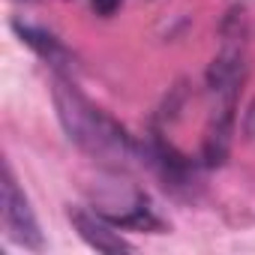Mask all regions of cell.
Here are the masks:
<instances>
[{
	"label": "cell",
	"instance_id": "cell-2",
	"mask_svg": "<svg viewBox=\"0 0 255 255\" xmlns=\"http://www.w3.org/2000/svg\"><path fill=\"white\" fill-rule=\"evenodd\" d=\"M3 225H6V234L18 246L42 249V231H39L36 213L9 168H3Z\"/></svg>",
	"mask_w": 255,
	"mask_h": 255
},
{
	"label": "cell",
	"instance_id": "cell-3",
	"mask_svg": "<svg viewBox=\"0 0 255 255\" xmlns=\"http://www.w3.org/2000/svg\"><path fill=\"white\" fill-rule=\"evenodd\" d=\"M69 219H72L75 231L81 234V240L87 246H93L96 252H108V255H114V252H132V243L126 240L117 231V225L108 222L99 210L75 207V210H69Z\"/></svg>",
	"mask_w": 255,
	"mask_h": 255
},
{
	"label": "cell",
	"instance_id": "cell-1",
	"mask_svg": "<svg viewBox=\"0 0 255 255\" xmlns=\"http://www.w3.org/2000/svg\"><path fill=\"white\" fill-rule=\"evenodd\" d=\"M54 105H57V117L63 123L66 135L93 159H99L111 168H126V165L144 162V144H138L111 114L96 108L75 84L57 78L54 81Z\"/></svg>",
	"mask_w": 255,
	"mask_h": 255
},
{
	"label": "cell",
	"instance_id": "cell-6",
	"mask_svg": "<svg viewBox=\"0 0 255 255\" xmlns=\"http://www.w3.org/2000/svg\"><path fill=\"white\" fill-rule=\"evenodd\" d=\"M120 3L123 0H93V12H99V15H114L117 9H120Z\"/></svg>",
	"mask_w": 255,
	"mask_h": 255
},
{
	"label": "cell",
	"instance_id": "cell-4",
	"mask_svg": "<svg viewBox=\"0 0 255 255\" xmlns=\"http://www.w3.org/2000/svg\"><path fill=\"white\" fill-rule=\"evenodd\" d=\"M246 78V57H243V45H225L222 54L210 63L207 69V87L219 102L234 105L237 102V90Z\"/></svg>",
	"mask_w": 255,
	"mask_h": 255
},
{
	"label": "cell",
	"instance_id": "cell-5",
	"mask_svg": "<svg viewBox=\"0 0 255 255\" xmlns=\"http://www.w3.org/2000/svg\"><path fill=\"white\" fill-rule=\"evenodd\" d=\"M15 33L24 39V45H30L48 66H54V69H66L69 66V51H66V45L51 33V30H45V27H33V24H21V21H15Z\"/></svg>",
	"mask_w": 255,
	"mask_h": 255
}]
</instances>
